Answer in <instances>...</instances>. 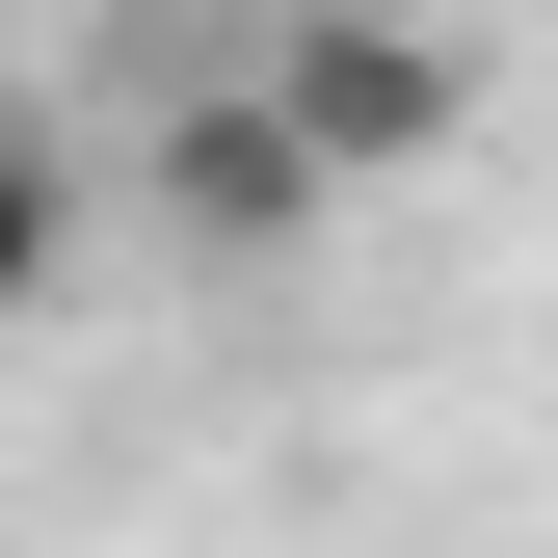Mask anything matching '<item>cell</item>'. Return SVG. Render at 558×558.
<instances>
[{
  "instance_id": "obj_1",
  "label": "cell",
  "mask_w": 558,
  "mask_h": 558,
  "mask_svg": "<svg viewBox=\"0 0 558 558\" xmlns=\"http://www.w3.org/2000/svg\"><path fill=\"white\" fill-rule=\"evenodd\" d=\"M266 107L319 133V186H399V160L478 133V53L426 27V0H293V27H266Z\"/></svg>"
},
{
  "instance_id": "obj_2",
  "label": "cell",
  "mask_w": 558,
  "mask_h": 558,
  "mask_svg": "<svg viewBox=\"0 0 558 558\" xmlns=\"http://www.w3.org/2000/svg\"><path fill=\"white\" fill-rule=\"evenodd\" d=\"M133 214H160L186 266H293V240L345 214V186H319V133L266 107V81H186L160 133H133Z\"/></svg>"
},
{
  "instance_id": "obj_3",
  "label": "cell",
  "mask_w": 558,
  "mask_h": 558,
  "mask_svg": "<svg viewBox=\"0 0 558 558\" xmlns=\"http://www.w3.org/2000/svg\"><path fill=\"white\" fill-rule=\"evenodd\" d=\"M53 293H81V133H53V107H0V345H27Z\"/></svg>"
}]
</instances>
